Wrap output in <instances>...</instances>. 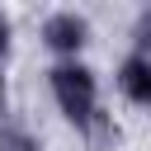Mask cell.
<instances>
[{
  "instance_id": "obj_1",
  "label": "cell",
  "mask_w": 151,
  "mask_h": 151,
  "mask_svg": "<svg viewBox=\"0 0 151 151\" xmlns=\"http://www.w3.org/2000/svg\"><path fill=\"white\" fill-rule=\"evenodd\" d=\"M47 94L66 127L94 132L104 123V80L90 61H52L47 66Z\"/></svg>"
},
{
  "instance_id": "obj_2",
  "label": "cell",
  "mask_w": 151,
  "mask_h": 151,
  "mask_svg": "<svg viewBox=\"0 0 151 151\" xmlns=\"http://www.w3.org/2000/svg\"><path fill=\"white\" fill-rule=\"evenodd\" d=\"M38 38H42L52 61H85V47H90L94 28H90V19L80 9H52L38 24Z\"/></svg>"
},
{
  "instance_id": "obj_3",
  "label": "cell",
  "mask_w": 151,
  "mask_h": 151,
  "mask_svg": "<svg viewBox=\"0 0 151 151\" xmlns=\"http://www.w3.org/2000/svg\"><path fill=\"white\" fill-rule=\"evenodd\" d=\"M113 90L127 109H151V52L127 47L113 66Z\"/></svg>"
},
{
  "instance_id": "obj_4",
  "label": "cell",
  "mask_w": 151,
  "mask_h": 151,
  "mask_svg": "<svg viewBox=\"0 0 151 151\" xmlns=\"http://www.w3.org/2000/svg\"><path fill=\"white\" fill-rule=\"evenodd\" d=\"M132 47L137 52H151V5L137 9V19H132Z\"/></svg>"
},
{
  "instance_id": "obj_5",
  "label": "cell",
  "mask_w": 151,
  "mask_h": 151,
  "mask_svg": "<svg viewBox=\"0 0 151 151\" xmlns=\"http://www.w3.org/2000/svg\"><path fill=\"white\" fill-rule=\"evenodd\" d=\"M5 52H9V19L0 14V61H5Z\"/></svg>"
},
{
  "instance_id": "obj_6",
  "label": "cell",
  "mask_w": 151,
  "mask_h": 151,
  "mask_svg": "<svg viewBox=\"0 0 151 151\" xmlns=\"http://www.w3.org/2000/svg\"><path fill=\"white\" fill-rule=\"evenodd\" d=\"M0 104H5V61H0Z\"/></svg>"
}]
</instances>
